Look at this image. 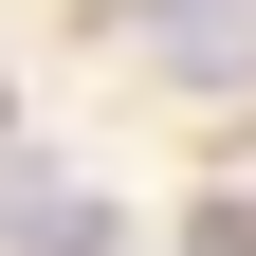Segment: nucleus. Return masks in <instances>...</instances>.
Instances as JSON below:
<instances>
[{"instance_id": "1", "label": "nucleus", "mask_w": 256, "mask_h": 256, "mask_svg": "<svg viewBox=\"0 0 256 256\" xmlns=\"http://www.w3.org/2000/svg\"><path fill=\"white\" fill-rule=\"evenodd\" d=\"M183 256H256V202H202V220H183Z\"/></svg>"}]
</instances>
